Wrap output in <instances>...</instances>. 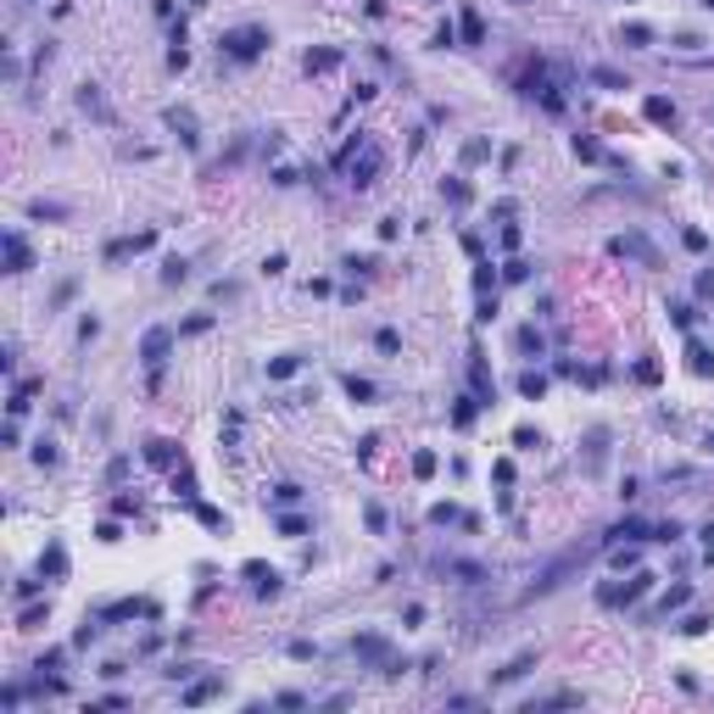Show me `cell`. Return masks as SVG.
Returning <instances> with one entry per match:
<instances>
[{
    "instance_id": "2",
    "label": "cell",
    "mask_w": 714,
    "mask_h": 714,
    "mask_svg": "<svg viewBox=\"0 0 714 714\" xmlns=\"http://www.w3.org/2000/svg\"><path fill=\"white\" fill-rule=\"evenodd\" d=\"M530 664H536V653H519V658H514L508 669H497V681H519V676H525Z\"/></svg>"
},
{
    "instance_id": "4",
    "label": "cell",
    "mask_w": 714,
    "mask_h": 714,
    "mask_svg": "<svg viewBox=\"0 0 714 714\" xmlns=\"http://www.w3.org/2000/svg\"><path fill=\"white\" fill-rule=\"evenodd\" d=\"M647 117H653V123H669L676 112H669V101H664V95H647Z\"/></svg>"
},
{
    "instance_id": "6",
    "label": "cell",
    "mask_w": 714,
    "mask_h": 714,
    "mask_svg": "<svg viewBox=\"0 0 714 714\" xmlns=\"http://www.w3.org/2000/svg\"><path fill=\"white\" fill-rule=\"evenodd\" d=\"M480 34H486V28H480V12H464V39H469V45H480Z\"/></svg>"
},
{
    "instance_id": "15",
    "label": "cell",
    "mask_w": 714,
    "mask_h": 714,
    "mask_svg": "<svg viewBox=\"0 0 714 714\" xmlns=\"http://www.w3.org/2000/svg\"><path fill=\"white\" fill-rule=\"evenodd\" d=\"M514 6H525V0H514Z\"/></svg>"
},
{
    "instance_id": "10",
    "label": "cell",
    "mask_w": 714,
    "mask_h": 714,
    "mask_svg": "<svg viewBox=\"0 0 714 714\" xmlns=\"http://www.w3.org/2000/svg\"><path fill=\"white\" fill-rule=\"evenodd\" d=\"M519 391H525V396H541V391H547V380H541V374H525Z\"/></svg>"
},
{
    "instance_id": "11",
    "label": "cell",
    "mask_w": 714,
    "mask_h": 714,
    "mask_svg": "<svg viewBox=\"0 0 714 714\" xmlns=\"http://www.w3.org/2000/svg\"><path fill=\"white\" fill-rule=\"evenodd\" d=\"M346 391H352L357 402H368V396H374V385H368V380H357V374H352V380H346Z\"/></svg>"
},
{
    "instance_id": "1",
    "label": "cell",
    "mask_w": 714,
    "mask_h": 714,
    "mask_svg": "<svg viewBox=\"0 0 714 714\" xmlns=\"http://www.w3.org/2000/svg\"><path fill=\"white\" fill-rule=\"evenodd\" d=\"M224 45H229V56H240V62H251L263 45H268V34L263 28H235V34H224Z\"/></svg>"
},
{
    "instance_id": "9",
    "label": "cell",
    "mask_w": 714,
    "mask_h": 714,
    "mask_svg": "<svg viewBox=\"0 0 714 714\" xmlns=\"http://www.w3.org/2000/svg\"><path fill=\"white\" fill-rule=\"evenodd\" d=\"M268 374H274V380H285V374H296V357H274V363H268Z\"/></svg>"
},
{
    "instance_id": "3",
    "label": "cell",
    "mask_w": 714,
    "mask_h": 714,
    "mask_svg": "<svg viewBox=\"0 0 714 714\" xmlns=\"http://www.w3.org/2000/svg\"><path fill=\"white\" fill-rule=\"evenodd\" d=\"M162 352H167V329H151V335H145V357L156 363Z\"/></svg>"
},
{
    "instance_id": "14",
    "label": "cell",
    "mask_w": 714,
    "mask_h": 714,
    "mask_svg": "<svg viewBox=\"0 0 714 714\" xmlns=\"http://www.w3.org/2000/svg\"><path fill=\"white\" fill-rule=\"evenodd\" d=\"M698 290H703V296H714V268H709V274L698 279Z\"/></svg>"
},
{
    "instance_id": "13",
    "label": "cell",
    "mask_w": 714,
    "mask_h": 714,
    "mask_svg": "<svg viewBox=\"0 0 714 714\" xmlns=\"http://www.w3.org/2000/svg\"><path fill=\"white\" fill-rule=\"evenodd\" d=\"M307 67H313V73H329V67H335V56H329V51H318V56H307Z\"/></svg>"
},
{
    "instance_id": "16",
    "label": "cell",
    "mask_w": 714,
    "mask_h": 714,
    "mask_svg": "<svg viewBox=\"0 0 714 714\" xmlns=\"http://www.w3.org/2000/svg\"><path fill=\"white\" fill-rule=\"evenodd\" d=\"M709 447H714V436H709Z\"/></svg>"
},
{
    "instance_id": "5",
    "label": "cell",
    "mask_w": 714,
    "mask_h": 714,
    "mask_svg": "<svg viewBox=\"0 0 714 714\" xmlns=\"http://www.w3.org/2000/svg\"><path fill=\"white\" fill-rule=\"evenodd\" d=\"M6 251H12V274H23V268H28V251H23V240H17V235L6 240Z\"/></svg>"
},
{
    "instance_id": "8",
    "label": "cell",
    "mask_w": 714,
    "mask_h": 714,
    "mask_svg": "<svg viewBox=\"0 0 714 714\" xmlns=\"http://www.w3.org/2000/svg\"><path fill=\"white\" fill-rule=\"evenodd\" d=\"M625 39H631V45H647L653 28H647V23H631V28H625Z\"/></svg>"
},
{
    "instance_id": "7",
    "label": "cell",
    "mask_w": 714,
    "mask_h": 714,
    "mask_svg": "<svg viewBox=\"0 0 714 714\" xmlns=\"http://www.w3.org/2000/svg\"><path fill=\"white\" fill-rule=\"evenodd\" d=\"M213 692H218V681H201V687H190V692H185V703H206Z\"/></svg>"
},
{
    "instance_id": "12",
    "label": "cell",
    "mask_w": 714,
    "mask_h": 714,
    "mask_svg": "<svg viewBox=\"0 0 714 714\" xmlns=\"http://www.w3.org/2000/svg\"><path fill=\"white\" fill-rule=\"evenodd\" d=\"M597 84H608V90H631V84H625L619 73H608V67H597Z\"/></svg>"
}]
</instances>
